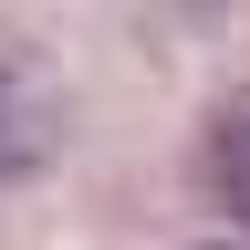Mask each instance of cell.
<instances>
[{"instance_id": "obj_1", "label": "cell", "mask_w": 250, "mask_h": 250, "mask_svg": "<svg viewBox=\"0 0 250 250\" xmlns=\"http://www.w3.org/2000/svg\"><path fill=\"white\" fill-rule=\"evenodd\" d=\"M52 136H62V94H52V73L31 52H11L0 42V177H31L52 156Z\"/></svg>"}, {"instance_id": "obj_2", "label": "cell", "mask_w": 250, "mask_h": 250, "mask_svg": "<svg viewBox=\"0 0 250 250\" xmlns=\"http://www.w3.org/2000/svg\"><path fill=\"white\" fill-rule=\"evenodd\" d=\"M208 188H219V208L250 229V83L208 115Z\"/></svg>"}]
</instances>
